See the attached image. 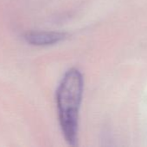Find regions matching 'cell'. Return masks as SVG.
<instances>
[{
  "label": "cell",
  "instance_id": "6da1fadb",
  "mask_svg": "<svg viewBox=\"0 0 147 147\" xmlns=\"http://www.w3.org/2000/svg\"><path fill=\"white\" fill-rule=\"evenodd\" d=\"M84 79L77 68L66 71L55 94L58 118L67 143L75 146L78 140L79 113L82 101Z\"/></svg>",
  "mask_w": 147,
  "mask_h": 147
},
{
  "label": "cell",
  "instance_id": "7a4b0ae2",
  "mask_svg": "<svg viewBox=\"0 0 147 147\" xmlns=\"http://www.w3.org/2000/svg\"><path fill=\"white\" fill-rule=\"evenodd\" d=\"M67 34L62 32H48V31H31L24 35V40L27 43L36 46H50L61 42L66 38Z\"/></svg>",
  "mask_w": 147,
  "mask_h": 147
}]
</instances>
